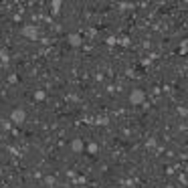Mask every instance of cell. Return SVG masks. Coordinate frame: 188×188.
<instances>
[{
	"label": "cell",
	"instance_id": "obj_1",
	"mask_svg": "<svg viewBox=\"0 0 188 188\" xmlns=\"http://www.w3.org/2000/svg\"><path fill=\"white\" fill-rule=\"evenodd\" d=\"M140 101H144V93L142 91H134L132 93V103H140Z\"/></svg>",
	"mask_w": 188,
	"mask_h": 188
},
{
	"label": "cell",
	"instance_id": "obj_2",
	"mask_svg": "<svg viewBox=\"0 0 188 188\" xmlns=\"http://www.w3.org/2000/svg\"><path fill=\"white\" fill-rule=\"evenodd\" d=\"M12 119H14V121H22V119H24V115H22V111H20V109H18V111H14V115H12Z\"/></svg>",
	"mask_w": 188,
	"mask_h": 188
}]
</instances>
